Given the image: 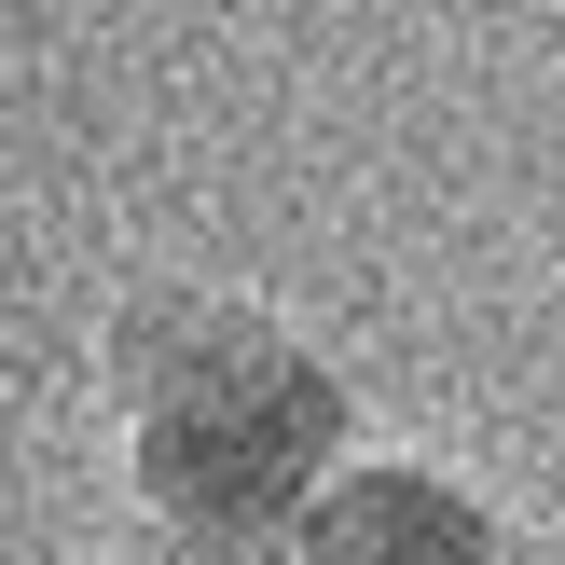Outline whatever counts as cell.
<instances>
[{"instance_id": "cell-1", "label": "cell", "mask_w": 565, "mask_h": 565, "mask_svg": "<svg viewBox=\"0 0 565 565\" xmlns=\"http://www.w3.org/2000/svg\"><path fill=\"white\" fill-rule=\"evenodd\" d=\"M110 428L152 539L180 552H276L290 511L359 456V401L276 303L152 276L110 303Z\"/></svg>"}, {"instance_id": "cell-3", "label": "cell", "mask_w": 565, "mask_h": 565, "mask_svg": "<svg viewBox=\"0 0 565 565\" xmlns=\"http://www.w3.org/2000/svg\"><path fill=\"white\" fill-rule=\"evenodd\" d=\"M152 565H276V552H180V539H152Z\"/></svg>"}, {"instance_id": "cell-2", "label": "cell", "mask_w": 565, "mask_h": 565, "mask_svg": "<svg viewBox=\"0 0 565 565\" xmlns=\"http://www.w3.org/2000/svg\"><path fill=\"white\" fill-rule=\"evenodd\" d=\"M276 565H511V524L441 456H345L290 511Z\"/></svg>"}]
</instances>
